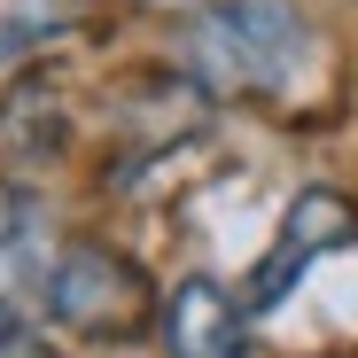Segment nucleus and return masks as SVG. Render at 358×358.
<instances>
[{
  "instance_id": "f257e3e1",
  "label": "nucleus",
  "mask_w": 358,
  "mask_h": 358,
  "mask_svg": "<svg viewBox=\"0 0 358 358\" xmlns=\"http://www.w3.org/2000/svg\"><path fill=\"white\" fill-rule=\"evenodd\" d=\"M187 71L218 94H280L312 55V31L288 0H210L179 31Z\"/></svg>"
},
{
  "instance_id": "f03ea898",
  "label": "nucleus",
  "mask_w": 358,
  "mask_h": 358,
  "mask_svg": "<svg viewBox=\"0 0 358 358\" xmlns=\"http://www.w3.org/2000/svg\"><path fill=\"white\" fill-rule=\"evenodd\" d=\"M39 304L63 320V327H78V335H125V327L148 320V280H141L125 257H117V250L78 242V250L55 257Z\"/></svg>"
},
{
  "instance_id": "7ed1b4c3",
  "label": "nucleus",
  "mask_w": 358,
  "mask_h": 358,
  "mask_svg": "<svg viewBox=\"0 0 358 358\" xmlns=\"http://www.w3.org/2000/svg\"><path fill=\"white\" fill-rule=\"evenodd\" d=\"M350 234H358V210H350L343 195H327V187L296 195V203H288V226H280V242L265 250V265H257V280H250V304H257V312H273L280 296L304 280V265H312V257H327V250H343Z\"/></svg>"
},
{
  "instance_id": "20e7f679",
  "label": "nucleus",
  "mask_w": 358,
  "mask_h": 358,
  "mask_svg": "<svg viewBox=\"0 0 358 358\" xmlns=\"http://www.w3.org/2000/svg\"><path fill=\"white\" fill-rule=\"evenodd\" d=\"M63 257L55 242V218L31 187H0V304H24V296H47V273Z\"/></svg>"
},
{
  "instance_id": "39448f33",
  "label": "nucleus",
  "mask_w": 358,
  "mask_h": 358,
  "mask_svg": "<svg viewBox=\"0 0 358 358\" xmlns=\"http://www.w3.org/2000/svg\"><path fill=\"white\" fill-rule=\"evenodd\" d=\"M164 335H171V358H250V312L218 280H179Z\"/></svg>"
},
{
  "instance_id": "423d86ee",
  "label": "nucleus",
  "mask_w": 358,
  "mask_h": 358,
  "mask_svg": "<svg viewBox=\"0 0 358 358\" xmlns=\"http://www.w3.org/2000/svg\"><path fill=\"white\" fill-rule=\"evenodd\" d=\"M86 16V0H0V71H16L24 55L55 47Z\"/></svg>"
},
{
  "instance_id": "0eeeda50",
  "label": "nucleus",
  "mask_w": 358,
  "mask_h": 358,
  "mask_svg": "<svg viewBox=\"0 0 358 358\" xmlns=\"http://www.w3.org/2000/svg\"><path fill=\"white\" fill-rule=\"evenodd\" d=\"M0 358H47V343H39V335H24L16 320H0Z\"/></svg>"
}]
</instances>
